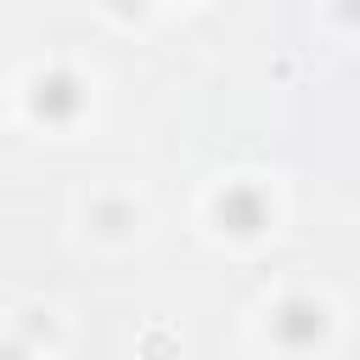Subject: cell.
<instances>
[{
  "instance_id": "3957f363",
  "label": "cell",
  "mask_w": 360,
  "mask_h": 360,
  "mask_svg": "<svg viewBox=\"0 0 360 360\" xmlns=\"http://www.w3.org/2000/svg\"><path fill=\"white\" fill-rule=\"evenodd\" d=\"M39 112H73L79 96H73V79H39Z\"/></svg>"
},
{
  "instance_id": "277c9868",
  "label": "cell",
  "mask_w": 360,
  "mask_h": 360,
  "mask_svg": "<svg viewBox=\"0 0 360 360\" xmlns=\"http://www.w3.org/2000/svg\"><path fill=\"white\" fill-rule=\"evenodd\" d=\"M0 360H22V354H17V349H0Z\"/></svg>"
},
{
  "instance_id": "7a4b0ae2",
  "label": "cell",
  "mask_w": 360,
  "mask_h": 360,
  "mask_svg": "<svg viewBox=\"0 0 360 360\" xmlns=\"http://www.w3.org/2000/svg\"><path fill=\"white\" fill-rule=\"evenodd\" d=\"M219 219L231 225V231H259L264 225V202L253 197V191H231V197H219Z\"/></svg>"
},
{
  "instance_id": "6da1fadb",
  "label": "cell",
  "mask_w": 360,
  "mask_h": 360,
  "mask_svg": "<svg viewBox=\"0 0 360 360\" xmlns=\"http://www.w3.org/2000/svg\"><path fill=\"white\" fill-rule=\"evenodd\" d=\"M276 332H281L287 343H315V338H321V304L292 298V304L276 315Z\"/></svg>"
}]
</instances>
